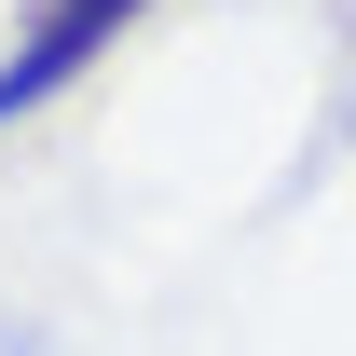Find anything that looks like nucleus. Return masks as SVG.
<instances>
[{
  "mask_svg": "<svg viewBox=\"0 0 356 356\" xmlns=\"http://www.w3.org/2000/svg\"><path fill=\"white\" fill-rule=\"evenodd\" d=\"M137 14H151V0H28V42L0 55V124H14V110H42V96L69 83L83 55H110V42H124Z\"/></svg>",
  "mask_w": 356,
  "mask_h": 356,
  "instance_id": "f257e3e1",
  "label": "nucleus"
}]
</instances>
